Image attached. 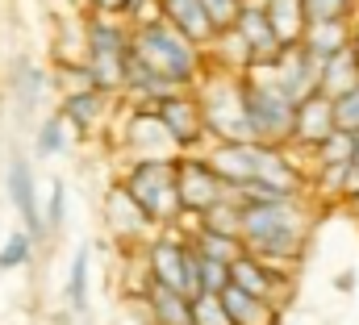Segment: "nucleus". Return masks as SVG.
Returning a JSON list of instances; mask_svg holds the SVG:
<instances>
[{
  "instance_id": "obj_25",
  "label": "nucleus",
  "mask_w": 359,
  "mask_h": 325,
  "mask_svg": "<svg viewBox=\"0 0 359 325\" xmlns=\"http://www.w3.org/2000/svg\"><path fill=\"white\" fill-rule=\"evenodd\" d=\"M205 50H209V63L213 67H226V71H238V76L251 71V46H247V38L234 25L230 29H217Z\"/></svg>"
},
{
  "instance_id": "obj_16",
  "label": "nucleus",
  "mask_w": 359,
  "mask_h": 325,
  "mask_svg": "<svg viewBox=\"0 0 359 325\" xmlns=\"http://www.w3.org/2000/svg\"><path fill=\"white\" fill-rule=\"evenodd\" d=\"M50 88H55V80H50V71H46L42 63H34V59H17V63H13L8 92H13L17 113L34 117V113L42 109V100H46V92H50Z\"/></svg>"
},
{
  "instance_id": "obj_10",
  "label": "nucleus",
  "mask_w": 359,
  "mask_h": 325,
  "mask_svg": "<svg viewBox=\"0 0 359 325\" xmlns=\"http://www.w3.org/2000/svg\"><path fill=\"white\" fill-rule=\"evenodd\" d=\"M180 171V200H184V213H205L213 209L222 196H230L234 188L213 171V162L205 151H188L184 159L176 162Z\"/></svg>"
},
{
  "instance_id": "obj_4",
  "label": "nucleus",
  "mask_w": 359,
  "mask_h": 325,
  "mask_svg": "<svg viewBox=\"0 0 359 325\" xmlns=\"http://www.w3.org/2000/svg\"><path fill=\"white\" fill-rule=\"evenodd\" d=\"M134 55V25L121 13H88V71L100 92L126 96V67Z\"/></svg>"
},
{
  "instance_id": "obj_21",
  "label": "nucleus",
  "mask_w": 359,
  "mask_h": 325,
  "mask_svg": "<svg viewBox=\"0 0 359 325\" xmlns=\"http://www.w3.org/2000/svg\"><path fill=\"white\" fill-rule=\"evenodd\" d=\"M163 17H168L172 25H180V29H184L192 42H201V46H209L213 34H217V25H213L205 0H163Z\"/></svg>"
},
{
  "instance_id": "obj_24",
  "label": "nucleus",
  "mask_w": 359,
  "mask_h": 325,
  "mask_svg": "<svg viewBox=\"0 0 359 325\" xmlns=\"http://www.w3.org/2000/svg\"><path fill=\"white\" fill-rule=\"evenodd\" d=\"M147 309H151V325H196L192 321V296L180 288L155 284L147 292Z\"/></svg>"
},
{
  "instance_id": "obj_42",
  "label": "nucleus",
  "mask_w": 359,
  "mask_h": 325,
  "mask_svg": "<svg viewBox=\"0 0 359 325\" xmlns=\"http://www.w3.org/2000/svg\"><path fill=\"white\" fill-rule=\"evenodd\" d=\"M351 46H355V50H359V13H355V17H351Z\"/></svg>"
},
{
  "instance_id": "obj_30",
  "label": "nucleus",
  "mask_w": 359,
  "mask_h": 325,
  "mask_svg": "<svg viewBox=\"0 0 359 325\" xmlns=\"http://www.w3.org/2000/svg\"><path fill=\"white\" fill-rule=\"evenodd\" d=\"M34 246H38V234H34V230H25V226L8 230V238L0 242V271H21V267H29Z\"/></svg>"
},
{
  "instance_id": "obj_15",
  "label": "nucleus",
  "mask_w": 359,
  "mask_h": 325,
  "mask_svg": "<svg viewBox=\"0 0 359 325\" xmlns=\"http://www.w3.org/2000/svg\"><path fill=\"white\" fill-rule=\"evenodd\" d=\"M117 96H109V92H100V88H84V92H67V96H59V109H63V117L72 121V130L80 134V138H96L100 130H109V104H113Z\"/></svg>"
},
{
  "instance_id": "obj_13",
  "label": "nucleus",
  "mask_w": 359,
  "mask_h": 325,
  "mask_svg": "<svg viewBox=\"0 0 359 325\" xmlns=\"http://www.w3.org/2000/svg\"><path fill=\"white\" fill-rule=\"evenodd\" d=\"M334 130H339L334 96L313 92V96H305V100L297 104V130H292V146H297V151H309V155H313V146L326 142Z\"/></svg>"
},
{
  "instance_id": "obj_1",
  "label": "nucleus",
  "mask_w": 359,
  "mask_h": 325,
  "mask_svg": "<svg viewBox=\"0 0 359 325\" xmlns=\"http://www.w3.org/2000/svg\"><path fill=\"white\" fill-rule=\"evenodd\" d=\"M313 234V196H259L243 200V242L271 267L297 271Z\"/></svg>"
},
{
  "instance_id": "obj_39",
  "label": "nucleus",
  "mask_w": 359,
  "mask_h": 325,
  "mask_svg": "<svg viewBox=\"0 0 359 325\" xmlns=\"http://www.w3.org/2000/svg\"><path fill=\"white\" fill-rule=\"evenodd\" d=\"M88 13H126V0H84Z\"/></svg>"
},
{
  "instance_id": "obj_19",
  "label": "nucleus",
  "mask_w": 359,
  "mask_h": 325,
  "mask_svg": "<svg viewBox=\"0 0 359 325\" xmlns=\"http://www.w3.org/2000/svg\"><path fill=\"white\" fill-rule=\"evenodd\" d=\"M59 63H88V13H59L50 38V67Z\"/></svg>"
},
{
  "instance_id": "obj_18",
  "label": "nucleus",
  "mask_w": 359,
  "mask_h": 325,
  "mask_svg": "<svg viewBox=\"0 0 359 325\" xmlns=\"http://www.w3.org/2000/svg\"><path fill=\"white\" fill-rule=\"evenodd\" d=\"M205 155L213 162V171H217L234 192L255 179V142H209Z\"/></svg>"
},
{
  "instance_id": "obj_29",
  "label": "nucleus",
  "mask_w": 359,
  "mask_h": 325,
  "mask_svg": "<svg viewBox=\"0 0 359 325\" xmlns=\"http://www.w3.org/2000/svg\"><path fill=\"white\" fill-rule=\"evenodd\" d=\"M196 226H205V230H222V234H243V196H238V192L222 196L213 209L196 213Z\"/></svg>"
},
{
  "instance_id": "obj_3",
  "label": "nucleus",
  "mask_w": 359,
  "mask_h": 325,
  "mask_svg": "<svg viewBox=\"0 0 359 325\" xmlns=\"http://www.w3.org/2000/svg\"><path fill=\"white\" fill-rule=\"evenodd\" d=\"M201 96V113H205V130L209 142H255V125L247 113V96H243V76L213 67L196 80Z\"/></svg>"
},
{
  "instance_id": "obj_8",
  "label": "nucleus",
  "mask_w": 359,
  "mask_h": 325,
  "mask_svg": "<svg viewBox=\"0 0 359 325\" xmlns=\"http://www.w3.org/2000/svg\"><path fill=\"white\" fill-rule=\"evenodd\" d=\"M104 230H109V238L117 242V250H126V246H147L159 234V226L151 221V213L138 205V196H134L121 179L109 184V192H104Z\"/></svg>"
},
{
  "instance_id": "obj_38",
  "label": "nucleus",
  "mask_w": 359,
  "mask_h": 325,
  "mask_svg": "<svg viewBox=\"0 0 359 325\" xmlns=\"http://www.w3.org/2000/svg\"><path fill=\"white\" fill-rule=\"evenodd\" d=\"M205 4H209L213 25H217V29H230V25L238 21V13H243V4H247V0H205Z\"/></svg>"
},
{
  "instance_id": "obj_43",
  "label": "nucleus",
  "mask_w": 359,
  "mask_h": 325,
  "mask_svg": "<svg viewBox=\"0 0 359 325\" xmlns=\"http://www.w3.org/2000/svg\"><path fill=\"white\" fill-rule=\"evenodd\" d=\"M351 209H355V221H359V200H355V205H351Z\"/></svg>"
},
{
  "instance_id": "obj_12",
  "label": "nucleus",
  "mask_w": 359,
  "mask_h": 325,
  "mask_svg": "<svg viewBox=\"0 0 359 325\" xmlns=\"http://www.w3.org/2000/svg\"><path fill=\"white\" fill-rule=\"evenodd\" d=\"M155 109L163 113V121L172 125V134L180 138L184 151H201V146H209V130H205V113H201V96H196V88H180V92H172V96H163Z\"/></svg>"
},
{
  "instance_id": "obj_20",
  "label": "nucleus",
  "mask_w": 359,
  "mask_h": 325,
  "mask_svg": "<svg viewBox=\"0 0 359 325\" xmlns=\"http://www.w3.org/2000/svg\"><path fill=\"white\" fill-rule=\"evenodd\" d=\"M222 300H226L234 325H280V305H271L268 296H255V292H247L238 284H230L222 292Z\"/></svg>"
},
{
  "instance_id": "obj_23",
  "label": "nucleus",
  "mask_w": 359,
  "mask_h": 325,
  "mask_svg": "<svg viewBox=\"0 0 359 325\" xmlns=\"http://www.w3.org/2000/svg\"><path fill=\"white\" fill-rule=\"evenodd\" d=\"M76 138H80V134L72 130V121L63 117V109H55V113L38 117V125H34V155H38V159H59V155L72 151Z\"/></svg>"
},
{
  "instance_id": "obj_36",
  "label": "nucleus",
  "mask_w": 359,
  "mask_h": 325,
  "mask_svg": "<svg viewBox=\"0 0 359 325\" xmlns=\"http://www.w3.org/2000/svg\"><path fill=\"white\" fill-rule=\"evenodd\" d=\"M226 288H230V263H222L213 254H201V292H226Z\"/></svg>"
},
{
  "instance_id": "obj_7",
  "label": "nucleus",
  "mask_w": 359,
  "mask_h": 325,
  "mask_svg": "<svg viewBox=\"0 0 359 325\" xmlns=\"http://www.w3.org/2000/svg\"><path fill=\"white\" fill-rule=\"evenodd\" d=\"M243 96H247V113H251V125H255V142L288 146L292 130H297V100L259 71L243 76Z\"/></svg>"
},
{
  "instance_id": "obj_2",
  "label": "nucleus",
  "mask_w": 359,
  "mask_h": 325,
  "mask_svg": "<svg viewBox=\"0 0 359 325\" xmlns=\"http://www.w3.org/2000/svg\"><path fill=\"white\" fill-rule=\"evenodd\" d=\"M134 50L151 67H159L168 80H176L180 88H196V80L209 71V50L201 42H192L168 17L147 21V25H134Z\"/></svg>"
},
{
  "instance_id": "obj_33",
  "label": "nucleus",
  "mask_w": 359,
  "mask_h": 325,
  "mask_svg": "<svg viewBox=\"0 0 359 325\" xmlns=\"http://www.w3.org/2000/svg\"><path fill=\"white\" fill-rule=\"evenodd\" d=\"M192 321L196 325H234L222 292H196L192 296Z\"/></svg>"
},
{
  "instance_id": "obj_5",
  "label": "nucleus",
  "mask_w": 359,
  "mask_h": 325,
  "mask_svg": "<svg viewBox=\"0 0 359 325\" xmlns=\"http://www.w3.org/2000/svg\"><path fill=\"white\" fill-rule=\"evenodd\" d=\"M117 146L126 162H176L188 151L180 146V138L172 134V125L163 121V113L155 104H126L121 125H117Z\"/></svg>"
},
{
  "instance_id": "obj_6",
  "label": "nucleus",
  "mask_w": 359,
  "mask_h": 325,
  "mask_svg": "<svg viewBox=\"0 0 359 325\" xmlns=\"http://www.w3.org/2000/svg\"><path fill=\"white\" fill-rule=\"evenodd\" d=\"M176 162H159V159H155V162H130V167H126V175H121V184L138 196V205L151 213V221H155L159 230L180 226V217H184Z\"/></svg>"
},
{
  "instance_id": "obj_31",
  "label": "nucleus",
  "mask_w": 359,
  "mask_h": 325,
  "mask_svg": "<svg viewBox=\"0 0 359 325\" xmlns=\"http://www.w3.org/2000/svg\"><path fill=\"white\" fill-rule=\"evenodd\" d=\"M192 242L201 246V254H213V258H222V263H234V258L247 250L243 234H222V230H205V226L192 230Z\"/></svg>"
},
{
  "instance_id": "obj_11",
  "label": "nucleus",
  "mask_w": 359,
  "mask_h": 325,
  "mask_svg": "<svg viewBox=\"0 0 359 325\" xmlns=\"http://www.w3.org/2000/svg\"><path fill=\"white\" fill-rule=\"evenodd\" d=\"M4 196L13 205V213L21 217L25 230H34L38 238H46V213H42V192H38V175H34V162L29 155H8L4 167Z\"/></svg>"
},
{
  "instance_id": "obj_32",
  "label": "nucleus",
  "mask_w": 359,
  "mask_h": 325,
  "mask_svg": "<svg viewBox=\"0 0 359 325\" xmlns=\"http://www.w3.org/2000/svg\"><path fill=\"white\" fill-rule=\"evenodd\" d=\"M355 146H359V134L334 130L326 142L313 146V162H355Z\"/></svg>"
},
{
  "instance_id": "obj_34",
  "label": "nucleus",
  "mask_w": 359,
  "mask_h": 325,
  "mask_svg": "<svg viewBox=\"0 0 359 325\" xmlns=\"http://www.w3.org/2000/svg\"><path fill=\"white\" fill-rule=\"evenodd\" d=\"M46 234L55 238V234H63V226H67V184L63 179H50V188H46Z\"/></svg>"
},
{
  "instance_id": "obj_26",
  "label": "nucleus",
  "mask_w": 359,
  "mask_h": 325,
  "mask_svg": "<svg viewBox=\"0 0 359 325\" xmlns=\"http://www.w3.org/2000/svg\"><path fill=\"white\" fill-rule=\"evenodd\" d=\"M264 13L268 21L276 25L280 42L284 46H297L309 29V17H305V0H264Z\"/></svg>"
},
{
  "instance_id": "obj_14",
  "label": "nucleus",
  "mask_w": 359,
  "mask_h": 325,
  "mask_svg": "<svg viewBox=\"0 0 359 325\" xmlns=\"http://www.w3.org/2000/svg\"><path fill=\"white\" fill-rule=\"evenodd\" d=\"M234 29H238V34L247 38V46H251V71H255V67H268V63L280 59L284 42H280L276 25H271L268 13H264V0H247L243 13H238V21H234Z\"/></svg>"
},
{
  "instance_id": "obj_17",
  "label": "nucleus",
  "mask_w": 359,
  "mask_h": 325,
  "mask_svg": "<svg viewBox=\"0 0 359 325\" xmlns=\"http://www.w3.org/2000/svg\"><path fill=\"white\" fill-rule=\"evenodd\" d=\"M180 92L176 80H168L159 67H151L138 50L130 55V67H126V96L121 100H134V104H159L163 96Z\"/></svg>"
},
{
  "instance_id": "obj_9",
  "label": "nucleus",
  "mask_w": 359,
  "mask_h": 325,
  "mask_svg": "<svg viewBox=\"0 0 359 325\" xmlns=\"http://www.w3.org/2000/svg\"><path fill=\"white\" fill-rule=\"evenodd\" d=\"M322 55H313L305 42H297V46H284L280 50V59L268 63V67H255L259 76H268L271 83H280L297 104L305 100V96H313V92H322Z\"/></svg>"
},
{
  "instance_id": "obj_22",
  "label": "nucleus",
  "mask_w": 359,
  "mask_h": 325,
  "mask_svg": "<svg viewBox=\"0 0 359 325\" xmlns=\"http://www.w3.org/2000/svg\"><path fill=\"white\" fill-rule=\"evenodd\" d=\"M63 296H67V309H72L76 317H88V305H92V242L76 246L72 267H67Z\"/></svg>"
},
{
  "instance_id": "obj_40",
  "label": "nucleus",
  "mask_w": 359,
  "mask_h": 325,
  "mask_svg": "<svg viewBox=\"0 0 359 325\" xmlns=\"http://www.w3.org/2000/svg\"><path fill=\"white\" fill-rule=\"evenodd\" d=\"M359 200V162H351V175H347V196H343V205H355Z\"/></svg>"
},
{
  "instance_id": "obj_44",
  "label": "nucleus",
  "mask_w": 359,
  "mask_h": 325,
  "mask_svg": "<svg viewBox=\"0 0 359 325\" xmlns=\"http://www.w3.org/2000/svg\"><path fill=\"white\" fill-rule=\"evenodd\" d=\"M355 162H359V146H355Z\"/></svg>"
},
{
  "instance_id": "obj_35",
  "label": "nucleus",
  "mask_w": 359,
  "mask_h": 325,
  "mask_svg": "<svg viewBox=\"0 0 359 325\" xmlns=\"http://www.w3.org/2000/svg\"><path fill=\"white\" fill-rule=\"evenodd\" d=\"M359 13V0H305L309 21H351Z\"/></svg>"
},
{
  "instance_id": "obj_28",
  "label": "nucleus",
  "mask_w": 359,
  "mask_h": 325,
  "mask_svg": "<svg viewBox=\"0 0 359 325\" xmlns=\"http://www.w3.org/2000/svg\"><path fill=\"white\" fill-rule=\"evenodd\" d=\"M301 42H305L313 55L330 59V55H339V50L351 46V21H309V29H305Z\"/></svg>"
},
{
  "instance_id": "obj_27",
  "label": "nucleus",
  "mask_w": 359,
  "mask_h": 325,
  "mask_svg": "<svg viewBox=\"0 0 359 325\" xmlns=\"http://www.w3.org/2000/svg\"><path fill=\"white\" fill-rule=\"evenodd\" d=\"M351 88H359V50L355 46H347V50H339V55H330L326 63H322V92L326 96H347Z\"/></svg>"
},
{
  "instance_id": "obj_37",
  "label": "nucleus",
  "mask_w": 359,
  "mask_h": 325,
  "mask_svg": "<svg viewBox=\"0 0 359 325\" xmlns=\"http://www.w3.org/2000/svg\"><path fill=\"white\" fill-rule=\"evenodd\" d=\"M334 113H339V130L359 134V88H351L347 96H339V100H334Z\"/></svg>"
},
{
  "instance_id": "obj_41",
  "label": "nucleus",
  "mask_w": 359,
  "mask_h": 325,
  "mask_svg": "<svg viewBox=\"0 0 359 325\" xmlns=\"http://www.w3.org/2000/svg\"><path fill=\"white\" fill-rule=\"evenodd\" d=\"M334 288H339V292H351V288H355V275H351V271L334 275Z\"/></svg>"
}]
</instances>
